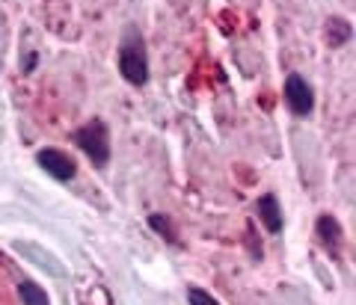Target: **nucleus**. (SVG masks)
Segmentation results:
<instances>
[{"instance_id":"1","label":"nucleus","mask_w":356,"mask_h":305,"mask_svg":"<svg viewBox=\"0 0 356 305\" xmlns=\"http://www.w3.org/2000/svg\"><path fill=\"white\" fill-rule=\"evenodd\" d=\"M119 72L131 86L149 83V51H146V39H143L137 27H128L125 39L119 44Z\"/></svg>"},{"instance_id":"2","label":"nucleus","mask_w":356,"mask_h":305,"mask_svg":"<svg viewBox=\"0 0 356 305\" xmlns=\"http://www.w3.org/2000/svg\"><path fill=\"white\" fill-rule=\"evenodd\" d=\"M74 142H77V149L89 157L92 166H98V169L107 166V160H110V133H107V125L102 119H89L86 125L74 133Z\"/></svg>"},{"instance_id":"3","label":"nucleus","mask_w":356,"mask_h":305,"mask_svg":"<svg viewBox=\"0 0 356 305\" xmlns=\"http://www.w3.org/2000/svg\"><path fill=\"white\" fill-rule=\"evenodd\" d=\"M282 95H285V104L294 116H309V113L315 110V89L309 86V81L303 74H288Z\"/></svg>"},{"instance_id":"4","label":"nucleus","mask_w":356,"mask_h":305,"mask_svg":"<svg viewBox=\"0 0 356 305\" xmlns=\"http://www.w3.org/2000/svg\"><path fill=\"white\" fill-rule=\"evenodd\" d=\"M36 163L48 172L51 178H57V181H72L74 175H77V166H74V160L65 151H60V149H39L36 151Z\"/></svg>"},{"instance_id":"5","label":"nucleus","mask_w":356,"mask_h":305,"mask_svg":"<svg viewBox=\"0 0 356 305\" xmlns=\"http://www.w3.org/2000/svg\"><path fill=\"white\" fill-rule=\"evenodd\" d=\"M315 234H318V243L339 261V249H341V240H344L341 222L332 217V213H321L318 222H315Z\"/></svg>"},{"instance_id":"6","label":"nucleus","mask_w":356,"mask_h":305,"mask_svg":"<svg viewBox=\"0 0 356 305\" xmlns=\"http://www.w3.org/2000/svg\"><path fill=\"white\" fill-rule=\"evenodd\" d=\"M255 213H259V220L267 229V234L282 231V208H280V199H276L273 193L259 196V201H255Z\"/></svg>"},{"instance_id":"7","label":"nucleus","mask_w":356,"mask_h":305,"mask_svg":"<svg viewBox=\"0 0 356 305\" xmlns=\"http://www.w3.org/2000/svg\"><path fill=\"white\" fill-rule=\"evenodd\" d=\"M324 36H327V44L330 48H341L344 42H350L353 36V27L348 18H330L324 24Z\"/></svg>"},{"instance_id":"8","label":"nucleus","mask_w":356,"mask_h":305,"mask_svg":"<svg viewBox=\"0 0 356 305\" xmlns=\"http://www.w3.org/2000/svg\"><path fill=\"white\" fill-rule=\"evenodd\" d=\"M18 297H21V302H24V305H51L48 293H44L36 281H21V285H18Z\"/></svg>"},{"instance_id":"9","label":"nucleus","mask_w":356,"mask_h":305,"mask_svg":"<svg viewBox=\"0 0 356 305\" xmlns=\"http://www.w3.org/2000/svg\"><path fill=\"white\" fill-rule=\"evenodd\" d=\"M149 229H152V231H158L166 243H175V240H178V237H175V229H172V220L166 217V213H152V217H149Z\"/></svg>"},{"instance_id":"10","label":"nucleus","mask_w":356,"mask_h":305,"mask_svg":"<svg viewBox=\"0 0 356 305\" xmlns=\"http://www.w3.org/2000/svg\"><path fill=\"white\" fill-rule=\"evenodd\" d=\"M187 302H191V305H220V302L211 297L208 290H202V288H191V290H187Z\"/></svg>"},{"instance_id":"11","label":"nucleus","mask_w":356,"mask_h":305,"mask_svg":"<svg viewBox=\"0 0 356 305\" xmlns=\"http://www.w3.org/2000/svg\"><path fill=\"white\" fill-rule=\"evenodd\" d=\"M247 246H252V258L255 261H261V243H259V231H255V225H250L247 229Z\"/></svg>"}]
</instances>
